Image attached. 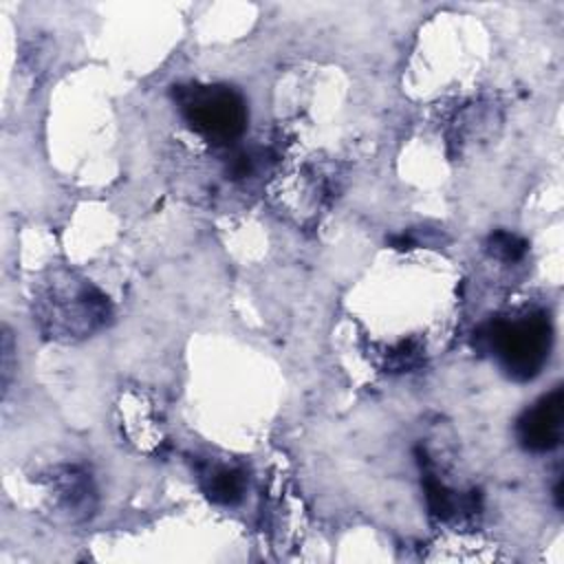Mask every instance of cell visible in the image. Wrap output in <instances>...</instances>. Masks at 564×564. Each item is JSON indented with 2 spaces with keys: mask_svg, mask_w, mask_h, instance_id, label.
I'll list each match as a JSON object with an SVG mask.
<instances>
[{
  "mask_svg": "<svg viewBox=\"0 0 564 564\" xmlns=\"http://www.w3.org/2000/svg\"><path fill=\"white\" fill-rule=\"evenodd\" d=\"M112 315L108 297L66 271H55L33 295V319L44 337L77 341L101 328Z\"/></svg>",
  "mask_w": 564,
  "mask_h": 564,
  "instance_id": "1",
  "label": "cell"
},
{
  "mask_svg": "<svg viewBox=\"0 0 564 564\" xmlns=\"http://www.w3.org/2000/svg\"><path fill=\"white\" fill-rule=\"evenodd\" d=\"M474 344L491 352L507 377L516 381H531L549 359L553 326L544 311L498 315L476 330Z\"/></svg>",
  "mask_w": 564,
  "mask_h": 564,
  "instance_id": "2",
  "label": "cell"
},
{
  "mask_svg": "<svg viewBox=\"0 0 564 564\" xmlns=\"http://www.w3.org/2000/svg\"><path fill=\"white\" fill-rule=\"evenodd\" d=\"M172 97L185 123L218 148L234 145L247 130L249 108L240 90L227 84H181Z\"/></svg>",
  "mask_w": 564,
  "mask_h": 564,
  "instance_id": "3",
  "label": "cell"
},
{
  "mask_svg": "<svg viewBox=\"0 0 564 564\" xmlns=\"http://www.w3.org/2000/svg\"><path fill=\"white\" fill-rule=\"evenodd\" d=\"M562 419H564V390L555 386L549 394L540 397L531 408H527L516 421V438L522 449L533 454L551 452L562 441Z\"/></svg>",
  "mask_w": 564,
  "mask_h": 564,
  "instance_id": "4",
  "label": "cell"
},
{
  "mask_svg": "<svg viewBox=\"0 0 564 564\" xmlns=\"http://www.w3.org/2000/svg\"><path fill=\"white\" fill-rule=\"evenodd\" d=\"M48 494L57 513L70 522L86 520L95 513L97 491L90 474L79 465H57L46 474Z\"/></svg>",
  "mask_w": 564,
  "mask_h": 564,
  "instance_id": "5",
  "label": "cell"
},
{
  "mask_svg": "<svg viewBox=\"0 0 564 564\" xmlns=\"http://www.w3.org/2000/svg\"><path fill=\"white\" fill-rule=\"evenodd\" d=\"M421 465H423V485H425V498H427V509L430 516H434L438 522H454V520H465L471 518L480 511V496L478 491L460 494L449 487L441 478L434 476L427 458L419 454Z\"/></svg>",
  "mask_w": 564,
  "mask_h": 564,
  "instance_id": "6",
  "label": "cell"
},
{
  "mask_svg": "<svg viewBox=\"0 0 564 564\" xmlns=\"http://www.w3.org/2000/svg\"><path fill=\"white\" fill-rule=\"evenodd\" d=\"M198 478L205 496L216 505H236L247 491V476L238 467L229 465H198Z\"/></svg>",
  "mask_w": 564,
  "mask_h": 564,
  "instance_id": "7",
  "label": "cell"
},
{
  "mask_svg": "<svg viewBox=\"0 0 564 564\" xmlns=\"http://www.w3.org/2000/svg\"><path fill=\"white\" fill-rule=\"evenodd\" d=\"M485 249L491 258L496 260H502V262H518L527 256L529 251V242L524 238H520L518 234H511V231H505V229H498V231H491L485 240Z\"/></svg>",
  "mask_w": 564,
  "mask_h": 564,
  "instance_id": "8",
  "label": "cell"
},
{
  "mask_svg": "<svg viewBox=\"0 0 564 564\" xmlns=\"http://www.w3.org/2000/svg\"><path fill=\"white\" fill-rule=\"evenodd\" d=\"M258 159L260 154L249 148H234L227 154V178L231 181H242L256 174L258 170Z\"/></svg>",
  "mask_w": 564,
  "mask_h": 564,
  "instance_id": "9",
  "label": "cell"
},
{
  "mask_svg": "<svg viewBox=\"0 0 564 564\" xmlns=\"http://www.w3.org/2000/svg\"><path fill=\"white\" fill-rule=\"evenodd\" d=\"M2 392L7 394L9 392V386H11V377H13V370L18 368V361H15V344H13V333L11 328L4 324L2 326Z\"/></svg>",
  "mask_w": 564,
  "mask_h": 564,
  "instance_id": "10",
  "label": "cell"
}]
</instances>
